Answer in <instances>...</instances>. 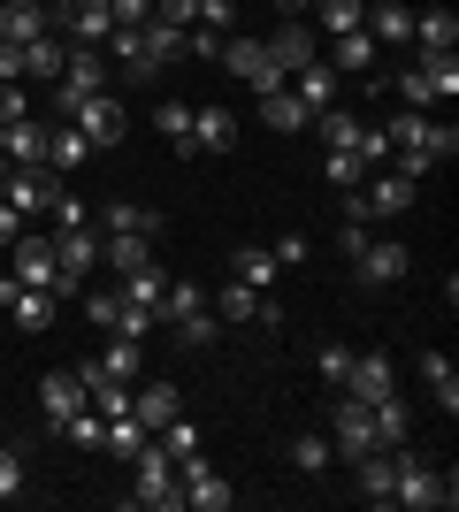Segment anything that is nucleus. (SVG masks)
<instances>
[{
    "mask_svg": "<svg viewBox=\"0 0 459 512\" xmlns=\"http://www.w3.org/2000/svg\"><path fill=\"white\" fill-rule=\"evenodd\" d=\"M391 467H398L391 505H414V512H452V505H459V482H452V474H437L429 459H421V451L391 444Z\"/></svg>",
    "mask_w": 459,
    "mask_h": 512,
    "instance_id": "obj_1",
    "label": "nucleus"
},
{
    "mask_svg": "<svg viewBox=\"0 0 459 512\" xmlns=\"http://www.w3.org/2000/svg\"><path fill=\"white\" fill-rule=\"evenodd\" d=\"M383 138H391V153H414V161H429V169L459 153V130L437 123V115H414V107H398L391 123H383Z\"/></svg>",
    "mask_w": 459,
    "mask_h": 512,
    "instance_id": "obj_2",
    "label": "nucleus"
},
{
    "mask_svg": "<svg viewBox=\"0 0 459 512\" xmlns=\"http://www.w3.org/2000/svg\"><path fill=\"white\" fill-rule=\"evenodd\" d=\"M215 62L230 69L238 85H253V92H276V85H284V62L268 54V39H245V31H230V39H222Z\"/></svg>",
    "mask_w": 459,
    "mask_h": 512,
    "instance_id": "obj_3",
    "label": "nucleus"
},
{
    "mask_svg": "<svg viewBox=\"0 0 459 512\" xmlns=\"http://www.w3.org/2000/svg\"><path fill=\"white\" fill-rule=\"evenodd\" d=\"M153 321H169L184 344H215V337H222V321L207 314V299H199L192 283H169V291H161V306H153Z\"/></svg>",
    "mask_w": 459,
    "mask_h": 512,
    "instance_id": "obj_4",
    "label": "nucleus"
},
{
    "mask_svg": "<svg viewBox=\"0 0 459 512\" xmlns=\"http://www.w3.org/2000/svg\"><path fill=\"white\" fill-rule=\"evenodd\" d=\"M131 474H138V505H153V512H176L184 505V482H176V459L161 444L146 436V451L131 459Z\"/></svg>",
    "mask_w": 459,
    "mask_h": 512,
    "instance_id": "obj_5",
    "label": "nucleus"
},
{
    "mask_svg": "<svg viewBox=\"0 0 459 512\" xmlns=\"http://www.w3.org/2000/svg\"><path fill=\"white\" fill-rule=\"evenodd\" d=\"M92 92H108V54L100 46H69V62H62V77H54V107H77V100H92Z\"/></svg>",
    "mask_w": 459,
    "mask_h": 512,
    "instance_id": "obj_6",
    "label": "nucleus"
},
{
    "mask_svg": "<svg viewBox=\"0 0 459 512\" xmlns=\"http://www.w3.org/2000/svg\"><path fill=\"white\" fill-rule=\"evenodd\" d=\"M69 123L92 138V153H108V146H123V130H131V107L115 100V92H92V100L69 107Z\"/></svg>",
    "mask_w": 459,
    "mask_h": 512,
    "instance_id": "obj_7",
    "label": "nucleus"
},
{
    "mask_svg": "<svg viewBox=\"0 0 459 512\" xmlns=\"http://www.w3.org/2000/svg\"><path fill=\"white\" fill-rule=\"evenodd\" d=\"M54 192H62V176L46 169V161H8V176H0V199L23 214H46L54 207Z\"/></svg>",
    "mask_w": 459,
    "mask_h": 512,
    "instance_id": "obj_8",
    "label": "nucleus"
},
{
    "mask_svg": "<svg viewBox=\"0 0 459 512\" xmlns=\"http://www.w3.org/2000/svg\"><path fill=\"white\" fill-rule=\"evenodd\" d=\"M8 253H16V283H31V291H54V299H62V268H54V237L23 230L16 245H8Z\"/></svg>",
    "mask_w": 459,
    "mask_h": 512,
    "instance_id": "obj_9",
    "label": "nucleus"
},
{
    "mask_svg": "<svg viewBox=\"0 0 459 512\" xmlns=\"http://www.w3.org/2000/svg\"><path fill=\"white\" fill-rule=\"evenodd\" d=\"M0 306H8V314H16V329L23 337H46V329H54V291H31V283H16V276H0Z\"/></svg>",
    "mask_w": 459,
    "mask_h": 512,
    "instance_id": "obj_10",
    "label": "nucleus"
},
{
    "mask_svg": "<svg viewBox=\"0 0 459 512\" xmlns=\"http://www.w3.org/2000/svg\"><path fill=\"white\" fill-rule=\"evenodd\" d=\"M54 268H62V299H77V283L100 268V230H62L54 237Z\"/></svg>",
    "mask_w": 459,
    "mask_h": 512,
    "instance_id": "obj_11",
    "label": "nucleus"
},
{
    "mask_svg": "<svg viewBox=\"0 0 459 512\" xmlns=\"http://www.w3.org/2000/svg\"><path fill=\"white\" fill-rule=\"evenodd\" d=\"M345 398H360V406H383V398H398V367L383 360V352H352Z\"/></svg>",
    "mask_w": 459,
    "mask_h": 512,
    "instance_id": "obj_12",
    "label": "nucleus"
},
{
    "mask_svg": "<svg viewBox=\"0 0 459 512\" xmlns=\"http://www.w3.org/2000/svg\"><path fill=\"white\" fill-rule=\"evenodd\" d=\"M414 192H421L414 176H398V169H375L368 184H360V214H368V222H375V214L391 222V214H406V207H414Z\"/></svg>",
    "mask_w": 459,
    "mask_h": 512,
    "instance_id": "obj_13",
    "label": "nucleus"
},
{
    "mask_svg": "<svg viewBox=\"0 0 459 512\" xmlns=\"http://www.w3.org/2000/svg\"><path fill=\"white\" fill-rule=\"evenodd\" d=\"M39 413H46V428L77 421V413H85V375H77V367H54L39 383Z\"/></svg>",
    "mask_w": 459,
    "mask_h": 512,
    "instance_id": "obj_14",
    "label": "nucleus"
},
{
    "mask_svg": "<svg viewBox=\"0 0 459 512\" xmlns=\"http://www.w3.org/2000/svg\"><path fill=\"white\" fill-rule=\"evenodd\" d=\"M176 482H184V505H192V512H230V505H238V490H230V482H222L207 459H192Z\"/></svg>",
    "mask_w": 459,
    "mask_h": 512,
    "instance_id": "obj_15",
    "label": "nucleus"
},
{
    "mask_svg": "<svg viewBox=\"0 0 459 512\" xmlns=\"http://www.w3.org/2000/svg\"><path fill=\"white\" fill-rule=\"evenodd\" d=\"M329 428H337L329 444L345 451V459H360V451H375V421H368V406H360V398H337V413H329Z\"/></svg>",
    "mask_w": 459,
    "mask_h": 512,
    "instance_id": "obj_16",
    "label": "nucleus"
},
{
    "mask_svg": "<svg viewBox=\"0 0 459 512\" xmlns=\"http://www.w3.org/2000/svg\"><path fill=\"white\" fill-rule=\"evenodd\" d=\"M375 46H414V8L406 0H368V23H360Z\"/></svg>",
    "mask_w": 459,
    "mask_h": 512,
    "instance_id": "obj_17",
    "label": "nucleus"
},
{
    "mask_svg": "<svg viewBox=\"0 0 459 512\" xmlns=\"http://www.w3.org/2000/svg\"><path fill=\"white\" fill-rule=\"evenodd\" d=\"M85 161H92V138H85V130H77V123H46V169H54V176H77Z\"/></svg>",
    "mask_w": 459,
    "mask_h": 512,
    "instance_id": "obj_18",
    "label": "nucleus"
},
{
    "mask_svg": "<svg viewBox=\"0 0 459 512\" xmlns=\"http://www.w3.org/2000/svg\"><path fill=\"white\" fill-rule=\"evenodd\" d=\"M352 268H360V283H398L414 260H406V245H391V237H368V245L352 253Z\"/></svg>",
    "mask_w": 459,
    "mask_h": 512,
    "instance_id": "obj_19",
    "label": "nucleus"
},
{
    "mask_svg": "<svg viewBox=\"0 0 459 512\" xmlns=\"http://www.w3.org/2000/svg\"><path fill=\"white\" fill-rule=\"evenodd\" d=\"M192 146L199 153H238V115L230 107H192Z\"/></svg>",
    "mask_w": 459,
    "mask_h": 512,
    "instance_id": "obj_20",
    "label": "nucleus"
},
{
    "mask_svg": "<svg viewBox=\"0 0 459 512\" xmlns=\"http://www.w3.org/2000/svg\"><path fill=\"white\" fill-rule=\"evenodd\" d=\"M54 23H46V8L39 0H0V39L8 46H31V39H46Z\"/></svg>",
    "mask_w": 459,
    "mask_h": 512,
    "instance_id": "obj_21",
    "label": "nucleus"
},
{
    "mask_svg": "<svg viewBox=\"0 0 459 512\" xmlns=\"http://www.w3.org/2000/svg\"><path fill=\"white\" fill-rule=\"evenodd\" d=\"M131 413L146 428H161V421H176V413H184V390L176 383H131Z\"/></svg>",
    "mask_w": 459,
    "mask_h": 512,
    "instance_id": "obj_22",
    "label": "nucleus"
},
{
    "mask_svg": "<svg viewBox=\"0 0 459 512\" xmlns=\"http://www.w3.org/2000/svg\"><path fill=\"white\" fill-rule=\"evenodd\" d=\"M276 276H284V268H276L268 245H238V253H230V283H245V291H276Z\"/></svg>",
    "mask_w": 459,
    "mask_h": 512,
    "instance_id": "obj_23",
    "label": "nucleus"
},
{
    "mask_svg": "<svg viewBox=\"0 0 459 512\" xmlns=\"http://www.w3.org/2000/svg\"><path fill=\"white\" fill-rule=\"evenodd\" d=\"M284 85H291V92L306 100V115H322V107H337V69H329V62H306V69H291Z\"/></svg>",
    "mask_w": 459,
    "mask_h": 512,
    "instance_id": "obj_24",
    "label": "nucleus"
},
{
    "mask_svg": "<svg viewBox=\"0 0 459 512\" xmlns=\"http://www.w3.org/2000/svg\"><path fill=\"white\" fill-rule=\"evenodd\" d=\"M459 46V16L452 8H421L414 16V54H452Z\"/></svg>",
    "mask_w": 459,
    "mask_h": 512,
    "instance_id": "obj_25",
    "label": "nucleus"
},
{
    "mask_svg": "<svg viewBox=\"0 0 459 512\" xmlns=\"http://www.w3.org/2000/svg\"><path fill=\"white\" fill-rule=\"evenodd\" d=\"M268 54H276V62H284V77H291V69H306V62H322V39H314V31H306V23H284V31H276V39H268Z\"/></svg>",
    "mask_w": 459,
    "mask_h": 512,
    "instance_id": "obj_26",
    "label": "nucleus"
},
{
    "mask_svg": "<svg viewBox=\"0 0 459 512\" xmlns=\"http://www.w3.org/2000/svg\"><path fill=\"white\" fill-rule=\"evenodd\" d=\"M100 260H108L115 276H131V268H146V260H153V245L138 230H100Z\"/></svg>",
    "mask_w": 459,
    "mask_h": 512,
    "instance_id": "obj_27",
    "label": "nucleus"
},
{
    "mask_svg": "<svg viewBox=\"0 0 459 512\" xmlns=\"http://www.w3.org/2000/svg\"><path fill=\"white\" fill-rule=\"evenodd\" d=\"M62 62H69V39H62V31H46V39L23 46V77H39V85H54V77H62Z\"/></svg>",
    "mask_w": 459,
    "mask_h": 512,
    "instance_id": "obj_28",
    "label": "nucleus"
},
{
    "mask_svg": "<svg viewBox=\"0 0 459 512\" xmlns=\"http://www.w3.org/2000/svg\"><path fill=\"white\" fill-rule=\"evenodd\" d=\"M146 436H153V428L138 421V413H115V421H108V436H100V451H108V459H123V467H131L138 451H146Z\"/></svg>",
    "mask_w": 459,
    "mask_h": 512,
    "instance_id": "obj_29",
    "label": "nucleus"
},
{
    "mask_svg": "<svg viewBox=\"0 0 459 512\" xmlns=\"http://www.w3.org/2000/svg\"><path fill=\"white\" fill-rule=\"evenodd\" d=\"M261 123H268V130H306L314 115H306V100H299L291 85H276V92H261Z\"/></svg>",
    "mask_w": 459,
    "mask_h": 512,
    "instance_id": "obj_30",
    "label": "nucleus"
},
{
    "mask_svg": "<svg viewBox=\"0 0 459 512\" xmlns=\"http://www.w3.org/2000/svg\"><path fill=\"white\" fill-rule=\"evenodd\" d=\"M153 130H161L184 161H199V146H192V107H184V100H161V107H153Z\"/></svg>",
    "mask_w": 459,
    "mask_h": 512,
    "instance_id": "obj_31",
    "label": "nucleus"
},
{
    "mask_svg": "<svg viewBox=\"0 0 459 512\" xmlns=\"http://www.w3.org/2000/svg\"><path fill=\"white\" fill-rule=\"evenodd\" d=\"M391 490H398L391 451H360V497H368V505H391Z\"/></svg>",
    "mask_w": 459,
    "mask_h": 512,
    "instance_id": "obj_32",
    "label": "nucleus"
},
{
    "mask_svg": "<svg viewBox=\"0 0 459 512\" xmlns=\"http://www.w3.org/2000/svg\"><path fill=\"white\" fill-rule=\"evenodd\" d=\"M138 46H146V62L153 69H169V62H184V31H176V23H138Z\"/></svg>",
    "mask_w": 459,
    "mask_h": 512,
    "instance_id": "obj_33",
    "label": "nucleus"
},
{
    "mask_svg": "<svg viewBox=\"0 0 459 512\" xmlns=\"http://www.w3.org/2000/svg\"><path fill=\"white\" fill-rule=\"evenodd\" d=\"M375 54H383V46H375L368 31H337V39L322 46V62H329V69H368Z\"/></svg>",
    "mask_w": 459,
    "mask_h": 512,
    "instance_id": "obj_34",
    "label": "nucleus"
},
{
    "mask_svg": "<svg viewBox=\"0 0 459 512\" xmlns=\"http://www.w3.org/2000/svg\"><path fill=\"white\" fill-rule=\"evenodd\" d=\"M100 230H138V237H161V214L138 207V199H108L100 207Z\"/></svg>",
    "mask_w": 459,
    "mask_h": 512,
    "instance_id": "obj_35",
    "label": "nucleus"
},
{
    "mask_svg": "<svg viewBox=\"0 0 459 512\" xmlns=\"http://www.w3.org/2000/svg\"><path fill=\"white\" fill-rule=\"evenodd\" d=\"M421 383H429V398H437L444 413H459V367L444 360V352H421Z\"/></svg>",
    "mask_w": 459,
    "mask_h": 512,
    "instance_id": "obj_36",
    "label": "nucleus"
},
{
    "mask_svg": "<svg viewBox=\"0 0 459 512\" xmlns=\"http://www.w3.org/2000/svg\"><path fill=\"white\" fill-rule=\"evenodd\" d=\"M0 153H8V161H46V123H31V115L8 123L0 130Z\"/></svg>",
    "mask_w": 459,
    "mask_h": 512,
    "instance_id": "obj_37",
    "label": "nucleus"
},
{
    "mask_svg": "<svg viewBox=\"0 0 459 512\" xmlns=\"http://www.w3.org/2000/svg\"><path fill=\"white\" fill-rule=\"evenodd\" d=\"M368 421H375V451H391V444H406V428H414V413L398 406V398H383V406H368Z\"/></svg>",
    "mask_w": 459,
    "mask_h": 512,
    "instance_id": "obj_38",
    "label": "nucleus"
},
{
    "mask_svg": "<svg viewBox=\"0 0 459 512\" xmlns=\"http://www.w3.org/2000/svg\"><path fill=\"white\" fill-rule=\"evenodd\" d=\"M161 451H169L176 474H184V467L199 459V421H184V413H176V421H161Z\"/></svg>",
    "mask_w": 459,
    "mask_h": 512,
    "instance_id": "obj_39",
    "label": "nucleus"
},
{
    "mask_svg": "<svg viewBox=\"0 0 459 512\" xmlns=\"http://www.w3.org/2000/svg\"><path fill=\"white\" fill-rule=\"evenodd\" d=\"M161 291H169L161 260H146V268H131V276H123V306H161Z\"/></svg>",
    "mask_w": 459,
    "mask_h": 512,
    "instance_id": "obj_40",
    "label": "nucleus"
},
{
    "mask_svg": "<svg viewBox=\"0 0 459 512\" xmlns=\"http://www.w3.org/2000/svg\"><path fill=\"white\" fill-rule=\"evenodd\" d=\"M92 375H115V383H138V344L131 337H115L108 352H100V360H85Z\"/></svg>",
    "mask_w": 459,
    "mask_h": 512,
    "instance_id": "obj_41",
    "label": "nucleus"
},
{
    "mask_svg": "<svg viewBox=\"0 0 459 512\" xmlns=\"http://www.w3.org/2000/svg\"><path fill=\"white\" fill-rule=\"evenodd\" d=\"M261 299H268V291H245V283H222V299H207V306H215V321H253V314H261Z\"/></svg>",
    "mask_w": 459,
    "mask_h": 512,
    "instance_id": "obj_42",
    "label": "nucleus"
},
{
    "mask_svg": "<svg viewBox=\"0 0 459 512\" xmlns=\"http://www.w3.org/2000/svg\"><path fill=\"white\" fill-rule=\"evenodd\" d=\"M314 8H322V31H329V39H337V31H360V23H368V0H314Z\"/></svg>",
    "mask_w": 459,
    "mask_h": 512,
    "instance_id": "obj_43",
    "label": "nucleus"
},
{
    "mask_svg": "<svg viewBox=\"0 0 459 512\" xmlns=\"http://www.w3.org/2000/svg\"><path fill=\"white\" fill-rule=\"evenodd\" d=\"M314 123H322V138H329V146H360V130H368V123H360V115H345V107H322V115H314Z\"/></svg>",
    "mask_w": 459,
    "mask_h": 512,
    "instance_id": "obj_44",
    "label": "nucleus"
},
{
    "mask_svg": "<svg viewBox=\"0 0 459 512\" xmlns=\"http://www.w3.org/2000/svg\"><path fill=\"white\" fill-rule=\"evenodd\" d=\"M398 100L414 107V115H429V107H437V85L421 77V62H414V69H398Z\"/></svg>",
    "mask_w": 459,
    "mask_h": 512,
    "instance_id": "obj_45",
    "label": "nucleus"
},
{
    "mask_svg": "<svg viewBox=\"0 0 459 512\" xmlns=\"http://www.w3.org/2000/svg\"><path fill=\"white\" fill-rule=\"evenodd\" d=\"M54 436H69V444H77V451H100V436H108V421H100V413H77V421H62V428H54Z\"/></svg>",
    "mask_w": 459,
    "mask_h": 512,
    "instance_id": "obj_46",
    "label": "nucleus"
},
{
    "mask_svg": "<svg viewBox=\"0 0 459 512\" xmlns=\"http://www.w3.org/2000/svg\"><path fill=\"white\" fill-rule=\"evenodd\" d=\"M54 230H92V207H85V192H54Z\"/></svg>",
    "mask_w": 459,
    "mask_h": 512,
    "instance_id": "obj_47",
    "label": "nucleus"
},
{
    "mask_svg": "<svg viewBox=\"0 0 459 512\" xmlns=\"http://www.w3.org/2000/svg\"><path fill=\"white\" fill-rule=\"evenodd\" d=\"M329 459H337V444H329V436H299V444H291V467H299V474H322Z\"/></svg>",
    "mask_w": 459,
    "mask_h": 512,
    "instance_id": "obj_48",
    "label": "nucleus"
},
{
    "mask_svg": "<svg viewBox=\"0 0 459 512\" xmlns=\"http://www.w3.org/2000/svg\"><path fill=\"white\" fill-rule=\"evenodd\" d=\"M414 62H421V77L437 85V100H452V92H459V62H452V54H414Z\"/></svg>",
    "mask_w": 459,
    "mask_h": 512,
    "instance_id": "obj_49",
    "label": "nucleus"
},
{
    "mask_svg": "<svg viewBox=\"0 0 459 512\" xmlns=\"http://www.w3.org/2000/svg\"><path fill=\"white\" fill-rule=\"evenodd\" d=\"M352 153H360V169H391V138H383V123L360 130V146H352Z\"/></svg>",
    "mask_w": 459,
    "mask_h": 512,
    "instance_id": "obj_50",
    "label": "nucleus"
},
{
    "mask_svg": "<svg viewBox=\"0 0 459 512\" xmlns=\"http://www.w3.org/2000/svg\"><path fill=\"white\" fill-rule=\"evenodd\" d=\"M322 176H329V184H368V169H360V153H345V146H329Z\"/></svg>",
    "mask_w": 459,
    "mask_h": 512,
    "instance_id": "obj_51",
    "label": "nucleus"
},
{
    "mask_svg": "<svg viewBox=\"0 0 459 512\" xmlns=\"http://www.w3.org/2000/svg\"><path fill=\"white\" fill-rule=\"evenodd\" d=\"M192 8H199V23H207V31H222V39L238 31V0H192Z\"/></svg>",
    "mask_w": 459,
    "mask_h": 512,
    "instance_id": "obj_52",
    "label": "nucleus"
},
{
    "mask_svg": "<svg viewBox=\"0 0 459 512\" xmlns=\"http://www.w3.org/2000/svg\"><path fill=\"white\" fill-rule=\"evenodd\" d=\"M314 367H322V383H329V390H345V375H352V352H345V344H322V360H314Z\"/></svg>",
    "mask_w": 459,
    "mask_h": 512,
    "instance_id": "obj_53",
    "label": "nucleus"
},
{
    "mask_svg": "<svg viewBox=\"0 0 459 512\" xmlns=\"http://www.w3.org/2000/svg\"><path fill=\"white\" fill-rule=\"evenodd\" d=\"M77 306H85V321L115 329V314H123V291H92V299H77Z\"/></svg>",
    "mask_w": 459,
    "mask_h": 512,
    "instance_id": "obj_54",
    "label": "nucleus"
},
{
    "mask_svg": "<svg viewBox=\"0 0 459 512\" xmlns=\"http://www.w3.org/2000/svg\"><path fill=\"white\" fill-rule=\"evenodd\" d=\"M184 54H192V62H215V54H222V31L192 23V31H184Z\"/></svg>",
    "mask_w": 459,
    "mask_h": 512,
    "instance_id": "obj_55",
    "label": "nucleus"
},
{
    "mask_svg": "<svg viewBox=\"0 0 459 512\" xmlns=\"http://www.w3.org/2000/svg\"><path fill=\"white\" fill-rule=\"evenodd\" d=\"M268 253H276V268H306V253H314V237H276V245H268Z\"/></svg>",
    "mask_w": 459,
    "mask_h": 512,
    "instance_id": "obj_56",
    "label": "nucleus"
},
{
    "mask_svg": "<svg viewBox=\"0 0 459 512\" xmlns=\"http://www.w3.org/2000/svg\"><path fill=\"white\" fill-rule=\"evenodd\" d=\"M153 23H176V31H192L199 8H192V0H153Z\"/></svg>",
    "mask_w": 459,
    "mask_h": 512,
    "instance_id": "obj_57",
    "label": "nucleus"
},
{
    "mask_svg": "<svg viewBox=\"0 0 459 512\" xmlns=\"http://www.w3.org/2000/svg\"><path fill=\"white\" fill-rule=\"evenodd\" d=\"M16 490H23V451L0 444V497H16Z\"/></svg>",
    "mask_w": 459,
    "mask_h": 512,
    "instance_id": "obj_58",
    "label": "nucleus"
},
{
    "mask_svg": "<svg viewBox=\"0 0 459 512\" xmlns=\"http://www.w3.org/2000/svg\"><path fill=\"white\" fill-rule=\"evenodd\" d=\"M31 115V100H23V85H0V123H23Z\"/></svg>",
    "mask_w": 459,
    "mask_h": 512,
    "instance_id": "obj_59",
    "label": "nucleus"
},
{
    "mask_svg": "<svg viewBox=\"0 0 459 512\" xmlns=\"http://www.w3.org/2000/svg\"><path fill=\"white\" fill-rule=\"evenodd\" d=\"M108 16H115V23H131V31H138V23L153 16V0H108Z\"/></svg>",
    "mask_w": 459,
    "mask_h": 512,
    "instance_id": "obj_60",
    "label": "nucleus"
},
{
    "mask_svg": "<svg viewBox=\"0 0 459 512\" xmlns=\"http://www.w3.org/2000/svg\"><path fill=\"white\" fill-rule=\"evenodd\" d=\"M0 85H23V46L0 39Z\"/></svg>",
    "mask_w": 459,
    "mask_h": 512,
    "instance_id": "obj_61",
    "label": "nucleus"
},
{
    "mask_svg": "<svg viewBox=\"0 0 459 512\" xmlns=\"http://www.w3.org/2000/svg\"><path fill=\"white\" fill-rule=\"evenodd\" d=\"M23 222H31V214H23V207H8V199H0V245H16V237H23Z\"/></svg>",
    "mask_w": 459,
    "mask_h": 512,
    "instance_id": "obj_62",
    "label": "nucleus"
},
{
    "mask_svg": "<svg viewBox=\"0 0 459 512\" xmlns=\"http://www.w3.org/2000/svg\"><path fill=\"white\" fill-rule=\"evenodd\" d=\"M276 8H284V16H306V8H314V0H276Z\"/></svg>",
    "mask_w": 459,
    "mask_h": 512,
    "instance_id": "obj_63",
    "label": "nucleus"
},
{
    "mask_svg": "<svg viewBox=\"0 0 459 512\" xmlns=\"http://www.w3.org/2000/svg\"><path fill=\"white\" fill-rule=\"evenodd\" d=\"M0 176H8V153H0Z\"/></svg>",
    "mask_w": 459,
    "mask_h": 512,
    "instance_id": "obj_64",
    "label": "nucleus"
}]
</instances>
